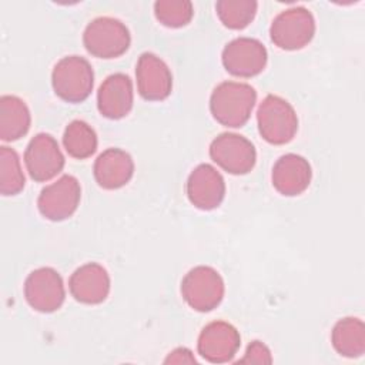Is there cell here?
I'll use <instances>...</instances> for the list:
<instances>
[{
    "label": "cell",
    "instance_id": "cell-3",
    "mask_svg": "<svg viewBox=\"0 0 365 365\" xmlns=\"http://www.w3.org/2000/svg\"><path fill=\"white\" fill-rule=\"evenodd\" d=\"M257 124L261 137L267 143L281 145L294 138L298 130V117L287 100L268 94L258 107Z\"/></svg>",
    "mask_w": 365,
    "mask_h": 365
},
{
    "label": "cell",
    "instance_id": "cell-19",
    "mask_svg": "<svg viewBox=\"0 0 365 365\" xmlns=\"http://www.w3.org/2000/svg\"><path fill=\"white\" fill-rule=\"evenodd\" d=\"M31 115L27 104L17 96H1L0 98V138L16 141L27 134Z\"/></svg>",
    "mask_w": 365,
    "mask_h": 365
},
{
    "label": "cell",
    "instance_id": "cell-20",
    "mask_svg": "<svg viewBox=\"0 0 365 365\" xmlns=\"http://www.w3.org/2000/svg\"><path fill=\"white\" fill-rule=\"evenodd\" d=\"M332 346L346 358H358L365 352V325L359 318L339 319L331 334Z\"/></svg>",
    "mask_w": 365,
    "mask_h": 365
},
{
    "label": "cell",
    "instance_id": "cell-15",
    "mask_svg": "<svg viewBox=\"0 0 365 365\" xmlns=\"http://www.w3.org/2000/svg\"><path fill=\"white\" fill-rule=\"evenodd\" d=\"M68 289L71 297L81 304H101L110 292V275L103 265L87 262L71 274Z\"/></svg>",
    "mask_w": 365,
    "mask_h": 365
},
{
    "label": "cell",
    "instance_id": "cell-12",
    "mask_svg": "<svg viewBox=\"0 0 365 365\" xmlns=\"http://www.w3.org/2000/svg\"><path fill=\"white\" fill-rule=\"evenodd\" d=\"M241 336L237 328L225 321H214L202 328L198 336V354L211 364L231 361L238 352Z\"/></svg>",
    "mask_w": 365,
    "mask_h": 365
},
{
    "label": "cell",
    "instance_id": "cell-4",
    "mask_svg": "<svg viewBox=\"0 0 365 365\" xmlns=\"http://www.w3.org/2000/svg\"><path fill=\"white\" fill-rule=\"evenodd\" d=\"M131 43L127 26L114 17H97L91 20L84 33L86 50L98 58H115L124 54Z\"/></svg>",
    "mask_w": 365,
    "mask_h": 365
},
{
    "label": "cell",
    "instance_id": "cell-2",
    "mask_svg": "<svg viewBox=\"0 0 365 365\" xmlns=\"http://www.w3.org/2000/svg\"><path fill=\"white\" fill-rule=\"evenodd\" d=\"M51 84L57 97L67 103L84 101L94 86L91 64L80 56L58 60L51 73Z\"/></svg>",
    "mask_w": 365,
    "mask_h": 365
},
{
    "label": "cell",
    "instance_id": "cell-21",
    "mask_svg": "<svg viewBox=\"0 0 365 365\" xmlns=\"http://www.w3.org/2000/svg\"><path fill=\"white\" fill-rule=\"evenodd\" d=\"M97 134L91 125L83 120L71 121L63 134V144L70 157L84 160L97 150Z\"/></svg>",
    "mask_w": 365,
    "mask_h": 365
},
{
    "label": "cell",
    "instance_id": "cell-17",
    "mask_svg": "<svg viewBox=\"0 0 365 365\" xmlns=\"http://www.w3.org/2000/svg\"><path fill=\"white\" fill-rule=\"evenodd\" d=\"M311 178L312 170L308 160L298 154H285L279 157L272 167V185L285 197L302 194L308 188Z\"/></svg>",
    "mask_w": 365,
    "mask_h": 365
},
{
    "label": "cell",
    "instance_id": "cell-22",
    "mask_svg": "<svg viewBox=\"0 0 365 365\" xmlns=\"http://www.w3.org/2000/svg\"><path fill=\"white\" fill-rule=\"evenodd\" d=\"M257 7L254 0H220L215 4L218 19L231 30L245 29L254 20Z\"/></svg>",
    "mask_w": 365,
    "mask_h": 365
},
{
    "label": "cell",
    "instance_id": "cell-25",
    "mask_svg": "<svg viewBox=\"0 0 365 365\" xmlns=\"http://www.w3.org/2000/svg\"><path fill=\"white\" fill-rule=\"evenodd\" d=\"M272 356L269 348L261 342V341H252L245 354L244 358L238 361V364H271Z\"/></svg>",
    "mask_w": 365,
    "mask_h": 365
},
{
    "label": "cell",
    "instance_id": "cell-23",
    "mask_svg": "<svg viewBox=\"0 0 365 365\" xmlns=\"http://www.w3.org/2000/svg\"><path fill=\"white\" fill-rule=\"evenodd\" d=\"M26 184L19 154L10 147H0V192L3 195L19 194Z\"/></svg>",
    "mask_w": 365,
    "mask_h": 365
},
{
    "label": "cell",
    "instance_id": "cell-26",
    "mask_svg": "<svg viewBox=\"0 0 365 365\" xmlns=\"http://www.w3.org/2000/svg\"><path fill=\"white\" fill-rule=\"evenodd\" d=\"M165 364H195L197 359L194 358L192 352L188 348L180 346L175 348L168 354V356L164 359Z\"/></svg>",
    "mask_w": 365,
    "mask_h": 365
},
{
    "label": "cell",
    "instance_id": "cell-6",
    "mask_svg": "<svg viewBox=\"0 0 365 365\" xmlns=\"http://www.w3.org/2000/svg\"><path fill=\"white\" fill-rule=\"evenodd\" d=\"M314 34L315 19L301 6L281 11L269 27L271 41L282 50H299L314 38Z\"/></svg>",
    "mask_w": 365,
    "mask_h": 365
},
{
    "label": "cell",
    "instance_id": "cell-18",
    "mask_svg": "<svg viewBox=\"0 0 365 365\" xmlns=\"http://www.w3.org/2000/svg\"><path fill=\"white\" fill-rule=\"evenodd\" d=\"M93 173L101 188L117 190L131 180L134 161L131 155L121 148H107L97 157Z\"/></svg>",
    "mask_w": 365,
    "mask_h": 365
},
{
    "label": "cell",
    "instance_id": "cell-16",
    "mask_svg": "<svg viewBox=\"0 0 365 365\" xmlns=\"http://www.w3.org/2000/svg\"><path fill=\"white\" fill-rule=\"evenodd\" d=\"M134 103L133 83L127 74L114 73L108 76L97 91V107L101 115L110 120L125 117Z\"/></svg>",
    "mask_w": 365,
    "mask_h": 365
},
{
    "label": "cell",
    "instance_id": "cell-10",
    "mask_svg": "<svg viewBox=\"0 0 365 365\" xmlns=\"http://www.w3.org/2000/svg\"><path fill=\"white\" fill-rule=\"evenodd\" d=\"M268 60L265 46L251 37H238L230 41L221 54L224 68L237 77H254L259 74Z\"/></svg>",
    "mask_w": 365,
    "mask_h": 365
},
{
    "label": "cell",
    "instance_id": "cell-1",
    "mask_svg": "<svg viewBox=\"0 0 365 365\" xmlns=\"http://www.w3.org/2000/svg\"><path fill=\"white\" fill-rule=\"evenodd\" d=\"M255 101L257 91L250 84L224 81L211 93L210 111L220 124L238 128L250 120Z\"/></svg>",
    "mask_w": 365,
    "mask_h": 365
},
{
    "label": "cell",
    "instance_id": "cell-24",
    "mask_svg": "<svg viewBox=\"0 0 365 365\" xmlns=\"http://www.w3.org/2000/svg\"><path fill=\"white\" fill-rule=\"evenodd\" d=\"M154 14L163 26L178 29L191 21L194 9L188 0H158L154 3Z\"/></svg>",
    "mask_w": 365,
    "mask_h": 365
},
{
    "label": "cell",
    "instance_id": "cell-11",
    "mask_svg": "<svg viewBox=\"0 0 365 365\" xmlns=\"http://www.w3.org/2000/svg\"><path fill=\"white\" fill-rule=\"evenodd\" d=\"M64 155L54 137L46 133L34 135L24 151V164L30 177L37 182L54 178L64 167Z\"/></svg>",
    "mask_w": 365,
    "mask_h": 365
},
{
    "label": "cell",
    "instance_id": "cell-8",
    "mask_svg": "<svg viewBox=\"0 0 365 365\" xmlns=\"http://www.w3.org/2000/svg\"><path fill=\"white\" fill-rule=\"evenodd\" d=\"M24 297L29 305L43 314L57 311L66 298L60 274L50 267H41L29 274L24 282Z\"/></svg>",
    "mask_w": 365,
    "mask_h": 365
},
{
    "label": "cell",
    "instance_id": "cell-14",
    "mask_svg": "<svg viewBox=\"0 0 365 365\" xmlns=\"http://www.w3.org/2000/svg\"><path fill=\"white\" fill-rule=\"evenodd\" d=\"M187 197L190 202L204 211L217 208L225 195V181L220 171L210 164L195 167L187 180Z\"/></svg>",
    "mask_w": 365,
    "mask_h": 365
},
{
    "label": "cell",
    "instance_id": "cell-5",
    "mask_svg": "<svg viewBox=\"0 0 365 365\" xmlns=\"http://www.w3.org/2000/svg\"><path fill=\"white\" fill-rule=\"evenodd\" d=\"M224 279L212 267H194L181 281L184 301L198 312H208L217 308L224 298Z\"/></svg>",
    "mask_w": 365,
    "mask_h": 365
},
{
    "label": "cell",
    "instance_id": "cell-9",
    "mask_svg": "<svg viewBox=\"0 0 365 365\" xmlns=\"http://www.w3.org/2000/svg\"><path fill=\"white\" fill-rule=\"evenodd\" d=\"M80 197L81 188L78 180L66 174L41 190L37 198V207L44 218L50 221H63L76 212Z\"/></svg>",
    "mask_w": 365,
    "mask_h": 365
},
{
    "label": "cell",
    "instance_id": "cell-13",
    "mask_svg": "<svg viewBox=\"0 0 365 365\" xmlns=\"http://www.w3.org/2000/svg\"><path fill=\"white\" fill-rule=\"evenodd\" d=\"M137 88L148 101L165 100L173 90V76L168 66L153 53H143L135 66Z\"/></svg>",
    "mask_w": 365,
    "mask_h": 365
},
{
    "label": "cell",
    "instance_id": "cell-7",
    "mask_svg": "<svg viewBox=\"0 0 365 365\" xmlns=\"http://www.w3.org/2000/svg\"><path fill=\"white\" fill-rule=\"evenodd\" d=\"M210 157L224 171L242 175L254 168L257 151L248 138L235 133H222L212 140Z\"/></svg>",
    "mask_w": 365,
    "mask_h": 365
}]
</instances>
